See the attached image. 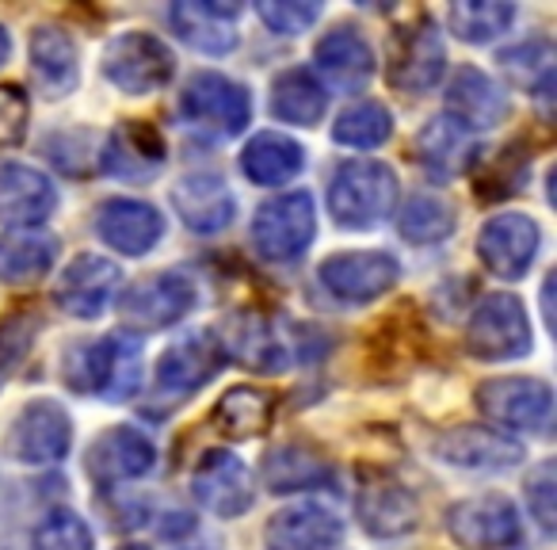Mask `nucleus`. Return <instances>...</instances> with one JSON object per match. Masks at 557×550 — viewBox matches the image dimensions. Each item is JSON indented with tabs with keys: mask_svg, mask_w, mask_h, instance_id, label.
Segmentation results:
<instances>
[{
	"mask_svg": "<svg viewBox=\"0 0 557 550\" xmlns=\"http://www.w3.org/2000/svg\"><path fill=\"white\" fill-rule=\"evenodd\" d=\"M511 115V100L485 70L462 65L447 85V119L470 131H493Z\"/></svg>",
	"mask_w": 557,
	"mask_h": 550,
	"instance_id": "18",
	"label": "nucleus"
},
{
	"mask_svg": "<svg viewBox=\"0 0 557 550\" xmlns=\"http://www.w3.org/2000/svg\"><path fill=\"white\" fill-rule=\"evenodd\" d=\"M92 527L70 509H54L32 527V550H92Z\"/></svg>",
	"mask_w": 557,
	"mask_h": 550,
	"instance_id": "40",
	"label": "nucleus"
},
{
	"mask_svg": "<svg viewBox=\"0 0 557 550\" xmlns=\"http://www.w3.org/2000/svg\"><path fill=\"white\" fill-rule=\"evenodd\" d=\"M313 62H318L321 77L341 93H363L374 81V65H379L371 39L359 27H333L329 35H321L313 47Z\"/></svg>",
	"mask_w": 557,
	"mask_h": 550,
	"instance_id": "21",
	"label": "nucleus"
},
{
	"mask_svg": "<svg viewBox=\"0 0 557 550\" xmlns=\"http://www.w3.org/2000/svg\"><path fill=\"white\" fill-rule=\"evenodd\" d=\"M9 58H12V35L0 27V65L9 62Z\"/></svg>",
	"mask_w": 557,
	"mask_h": 550,
	"instance_id": "45",
	"label": "nucleus"
},
{
	"mask_svg": "<svg viewBox=\"0 0 557 550\" xmlns=\"http://www.w3.org/2000/svg\"><path fill=\"white\" fill-rule=\"evenodd\" d=\"M356 516L363 524V531L374 535V539H397V535L417 527L420 504L409 493V486H401V481L371 478L356 493Z\"/></svg>",
	"mask_w": 557,
	"mask_h": 550,
	"instance_id": "26",
	"label": "nucleus"
},
{
	"mask_svg": "<svg viewBox=\"0 0 557 550\" xmlns=\"http://www.w3.org/2000/svg\"><path fill=\"white\" fill-rule=\"evenodd\" d=\"M157 466V448L146 432L131 425H115L103 436H96L88 448V474L96 481H134L146 478Z\"/></svg>",
	"mask_w": 557,
	"mask_h": 550,
	"instance_id": "24",
	"label": "nucleus"
},
{
	"mask_svg": "<svg viewBox=\"0 0 557 550\" xmlns=\"http://www.w3.org/2000/svg\"><path fill=\"white\" fill-rule=\"evenodd\" d=\"M344 539V520L333 509L310 501L290 504L275 512L263 527V547L268 550H333Z\"/></svg>",
	"mask_w": 557,
	"mask_h": 550,
	"instance_id": "22",
	"label": "nucleus"
},
{
	"mask_svg": "<svg viewBox=\"0 0 557 550\" xmlns=\"http://www.w3.org/2000/svg\"><path fill=\"white\" fill-rule=\"evenodd\" d=\"M466 352L478 359H519L531 352V318L516 295H488L466 321Z\"/></svg>",
	"mask_w": 557,
	"mask_h": 550,
	"instance_id": "8",
	"label": "nucleus"
},
{
	"mask_svg": "<svg viewBox=\"0 0 557 550\" xmlns=\"http://www.w3.org/2000/svg\"><path fill=\"white\" fill-rule=\"evenodd\" d=\"M225 356H233L237 364H245L248 371H287L290 352L283 344V337L275 333L268 318L260 314H240V318L230 321V329L222 333Z\"/></svg>",
	"mask_w": 557,
	"mask_h": 550,
	"instance_id": "29",
	"label": "nucleus"
},
{
	"mask_svg": "<svg viewBox=\"0 0 557 550\" xmlns=\"http://www.w3.org/2000/svg\"><path fill=\"white\" fill-rule=\"evenodd\" d=\"M96 233L103 245H111L123 256H146L157 241L164 237V218L153 203L131 199V195H115L103 199L96 210Z\"/></svg>",
	"mask_w": 557,
	"mask_h": 550,
	"instance_id": "19",
	"label": "nucleus"
},
{
	"mask_svg": "<svg viewBox=\"0 0 557 550\" xmlns=\"http://www.w3.org/2000/svg\"><path fill=\"white\" fill-rule=\"evenodd\" d=\"M500 70L508 73L511 85L546 100L554 88V47L546 39H527L519 47H508L500 50Z\"/></svg>",
	"mask_w": 557,
	"mask_h": 550,
	"instance_id": "39",
	"label": "nucleus"
},
{
	"mask_svg": "<svg viewBox=\"0 0 557 550\" xmlns=\"http://www.w3.org/2000/svg\"><path fill=\"white\" fill-rule=\"evenodd\" d=\"M329 108V93L313 70H287L278 73L275 85H271V115L278 123H290V126H313Z\"/></svg>",
	"mask_w": 557,
	"mask_h": 550,
	"instance_id": "32",
	"label": "nucleus"
},
{
	"mask_svg": "<svg viewBox=\"0 0 557 550\" xmlns=\"http://www.w3.org/2000/svg\"><path fill=\"white\" fill-rule=\"evenodd\" d=\"M119 283H123V271L115 260L100 253H81L65 264V271L54 283V303L62 306L70 318L96 321L119 295Z\"/></svg>",
	"mask_w": 557,
	"mask_h": 550,
	"instance_id": "13",
	"label": "nucleus"
},
{
	"mask_svg": "<svg viewBox=\"0 0 557 550\" xmlns=\"http://www.w3.org/2000/svg\"><path fill=\"white\" fill-rule=\"evenodd\" d=\"M263 481L271 493H302L329 481V463L302 443H283L263 459Z\"/></svg>",
	"mask_w": 557,
	"mask_h": 550,
	"instance_id": "33",
	"label": "nucleus"
},
{
	"mask_svg": "<svg viewBox=\"0 0 557 550\" xmlns=\"http://www.w3.org/2000/svg\"><path fill=\"white\" fill-rule=\"evenodd\" d=\"M450 32L462 42H493L516 24V4H504V0H466V4H455L447 12Z\"/></svg>",
	"mask_w": 557,
	"mask_h": 550,
	"instance_id": "37",
	"label": "nucleus"
},
{
	"mask_svg": "<svg viewBox=\"0 0 557 550\" xmlns=\"http://www.w3.org/2000/svg\"><path fill=\"white\" fill-rule=\"evenodd\" d=\"M73 448V417L54 398H32L24 410L12 417L4 451L12 463L24 466H54Z\"/></svg>",
	"mask_w": 557,
	"mask_h": 550,
	"instance_id": "5",
	"label": "nucleus"
},
{
	"mask_svg": "<svg viewBox=\"0 0 557 550\" xmlns=\"http://www.w3.org/2000/svg\"><path fill=\"white\" fill-rule=\"evenodd\" d=\"M256 16L271 27L275 35H302L318 24L321 4H298V0H260Z\"/></svg>",
	"mask_w": 557,
	"mask_h": 550,
	"instance_id": "41",
	"label": "nucleus"
},
{
	"mask_svg": "<svg viewBox=\"0 0 557 550\" xmlns=\"http://www.w3.org/2000/svg\"><path fill=\"white\" fill-rule=\"evenodd\" d=\"M58 210V187L47 172L24 161L0 164V225L39 230Z\"/></svg>",
	"mask_w": 557,
	"mask_h": 550,
	"instance_id": "17",
	"label": "nucleus"
},
{
	"mask_svg": "<svg viewBox=\"0 0 557 550\" xmlns=\"http://www.w3.org/2000/svg\"><path fill=\"white\" fill-rule=\"evenodd\" d=\"M447 531L462 550H516L523 542V520L504 493H478L447 512Z\"/></svg>",
	"mask_w": 557,
	"mask_h": 550,
	"instance_id": "9",
	"label": "nucleus"
},
{
	"mask_svg": "<svg viewBox=\"0 0 557 550\" xmlns=\"http://www.w3.org/2000/svg\"><path fill=\"white\" fill-rule=\"evenodd\" d=\"M27 131V100L20 88H0V149L16 146Z\"/></svg>",
	"mask_w": 557,
	"mask_h": 550,
	"instance_id": "43",
	"label": "nucleus"
},
{
	"mask_svg": "<svg viewBox=\"0 0 557 550\" xmlns=\"http://www.w3.org/2000/svg\"><path fill=\"white\" fill-rule=\"evenodd\" d=\"M318 280L333 298L363 306L397 288L401 264H397L394 253H382V248H351V253L325 256L318 268Z\"/></svg>",
	"mask_w": 557,
	"mask_h": 550,
	"instance_id": "7",
	"label": "nucleus"
},
{
	"mask_svg": "<svg viewBox=\"0 0 557 550\" xmlns=\"http://www.w3.org/2000/svg\"><path fill=\"white\" fill-rule=\"evenodd\" d=\"M58 237L50 230H9L0 237V280L12 288L42 280L50 268L58 264Z\"/></svg>",
	"mask_w": 557,
	"mask_h": 550,
	"instance_id": "31",
	"label": "nucleus"
},
{
	"mask_svg": "<svg viewBox=\"0 0 557 550\" xmlns=\"http://www.w3.org/2000/svg\"><path fill=\"white\" fill-rule=\"evenodd\" d=\"M443 70H447V47L440 39V27L432 20H420L409 32L397 39V54H394V70L389 81L405 93H432L440 85Z\"/></svg>",
	"mask_w": 557,
	"mask_h": 550,
	"instance_id": "25",
	"label": "nucleus"
},
{
	"mask_svg": "<svg viewBox=\"0 0 557 550\" xmlns=\"http://www.w3.org/2000/svg\"><path fill=\"white\" fill-rule=\"evenodd\" d=\"M180 111L191 126L214 138H233L252 123V96L225 73H195L180 93Z\"/></svg>",
	"mask_w": 557,
	"mask_h": 550,
	"instance_id": "6",
	"label": "nucleus"
},
{
	"mask_svg": "<svg viewBox=\"0 0 557 550\" xmlns=\"http://www.w3.org/2000/svg\"><path fill=\"white\" fill-rule=\"evenodd\" d=\"M100 169L115 180L149 184L164 169V138L149 123H119L100 149Z\"/></svg>",
	"mask_w": 557,
	"mask_h": 550,
	"instance_id": "20",
	"label": "nucleus"
},
{
	"mask_svg": "<svg viewBox=\"0 0 557 550\" xmlns=\"http://www.w3.org/2000/svg\"><path fill=\"white\" fill-rule=\"evenodd\" d=\"M191 497L222 520H237L252 509V470L225 448H210L191 470Z\"/></svg>",
	"mask_w": 557,
	"mask_h": 550,
	"instance_id": "14",
	"label": "nucleus"
},
{
	"mask_svg": "<svg viewBox=\"0 0 557 550\" xmlns=\"http://www.w3.org/2000/svg\"><path fill=\"white\" fill-rule=\"evenodd\" d=\"M318 237V203L310 192H283L252 218V248L268 264H290Z\"/></svg>",
	"mask_w": 557,
	"mask_h": 550,
	"instance_id": "3",
	"label": "nucleus"
},
{
	"mask_svg": "<svg viewBox=\"0 0 557 550\" xmlns=\"http://www.w3.org/2000/svg\"><path fill=\"white\" fill-rule=\"evenodd\" d=\"M466 146H470V134L458 123H450L447 115L432 119L424 131L417 134V161L424 164L435 176H455L466 169Z\"/></svg>",
	"mask_w": 557,
	"mask_h": 550,
	"instance_id": "35",
	"label": "nucleus"
},
{
	"mask_svg": "<svg viewBox=\"0 0 557 550\" xmlns=\"http://www.w3.org/2000/svg\"><path fill=\"white\" fill-rule=\"evenodd\" d=\"M199 303V291L187 276L180 271H157L149 280H138L123 291L119 298V314L131 329L153 333V329H169L184 321Z\"/></svg>",
	"mask_w": 557,
	"mask_h": 550,
	"instance_id": "11",
	"label": "nucleus"
},
{
	"mask_svg": "<svg viewBox=\"0 0 557 550\" xmlns=\"http://www.w3.org/2000/svg\"><path fill=\"white\" fill-rule=\"evenodd\" d=\"M394 134V115H389L386 103L379 100H359L351 108H344L336 115L333 138L348 149H379Z\"/></svg>",
	"mask_w": 557,
	"mask_h": 550,
	"instance_id": "38",
	"label": "nucleus"
},
{
	"mask_svg": "<svg viewBox=\"0 0 557 550\" xmlns=\"http://www.w3.org/2000/svg\"><path fill=\"white\" fill-rule=\"evenodd\" d=\"M172 207L191 233H222L237 215V199L218 172H187L184 180H176Z\"/></svg>",
	"mask_w": 557,
	"mask_h": 550,
	"instance_id": "23",
	"label": "nucleus"
},
{
	"mask_svg": "<svg viewBox=\"0 0 557 550\" xmlns=\"http://www.w3.org/2000/svg\"><path fill=\"white\" fill-rule=\"evenodd\" d=\"M458 218L443 195H412L409 203L397 215V233H401L409 245H440L455 233Z\"/></svg>",
	"mask_w": 557,
	"mask_h": 550,
	"instance_id": "34",
	"label": "nucleus"
},
{
	"mask_svg": "<svg viewBox=\"0 0 557 550\" xmlns=\"http://www.w3.org/2000/svg\"><path fill=\"white\" fill-rule=\"evenodd\" d=\"M100 70L119 93L126 96H149L164 88L176 73V54L169 42H161L149 32H123L103 47Z\"/></svg>",
	"mask_w": 557,
	"mask_h": 550,
	"instance_id": "4",
	"label": "nucleus"
},
{
	"mask_svg": "<svg viewBox=\"0 0 557 550\" xmlns=\"http://www.w3.org/2000/svg\"><path fill=\"white\" fill-rule=\"evenodd\" d=\"M435 459L455 470H470V474H500L511 466L523 463V448L516 440H508L496 428H481V425H458L447 432L435 436L432 443Z\"/></svg>",
	"mask_w": 557,
	"mask_h": 550,
	"instance_id": "16",
	"label": "nucleus"
},
{
	"mask_svg": "<svg viewBox=\"0 0 557 550\" xmlns=\"http://www.w3.org/2000/svg\"><path fill=\"white\" fill-rule=\"evenodd\" d=\"M397 207V172L386 161L356 157L333 172L329 184V210L344 230H374Z\"/></svg>",
	"mask_w": 557,
	"mask_h": 550,
	"instance_id": "2",
	"label": "nucleus"
},
{
	"mask_svg": "<svg viewBox=\"0 0 557 550\" xmlns=\"http://www.w3.org/2000/svg\"><path fill=\"white\" fill-rule=\"evenodd\" d=\"M119 550H146V547H138V542H131V547H119Z\"/></svg>",
	"mask_w": 557,
	"mask_h": 550,
	"instance_id": "46",
	"label": "nucleus"
},
{
	"mask_svg": "<svg viewBox=\"0 0 557 550\" xmlns=\"http://www.w3.org/2000/svg\"><path fill=\"white\" fill-rule=\"evenodd\" d=\"M32 70H35V81H39L42 96H50V100L70 96L81 81V50H77V42H73V35L54 24L35 27Z\"/></svg>",
	"mask_w": 557,
	"mask_h": 550,
	"instance_id": "28",
	"label": "nucleus"
},
{
	"mask_svg": "<svg viewBox=\"0 0 557 550\" xmlns=\"http://www.w3.org/2000/svg\"><path fill=\"white\" fill-rule=\"evenodd\" d=\"M271 417H275V402H271V394L252 390V387H233L214 410L218 428H222L225 436H233V440L260 436L263 428L271 425Z\"/></svg>",
	"mask_w": 557,
	"mask_h": 550,
	"instance_id": "36",
	"label": "nucleus"
},
{
	"mask_svg": "<svg viewBox=\"0 0 557 550\" xmlns=\"http://www.w3.org/2000/svg\"><path fill=\"white\" fill-rule=\"evenodd\" d=\"M237 4H207V0H184L172 4V32L199 54H230L237 47Z\"/></svg>",
	"mask_w": 557,
	"mask_h": 550,
	"instance_id": "27",
	"label": "nucleus"
},
{
	"mask_svg": "<svg viewBox=\"0 0 557 550\" xmlns=\"http://www.w3.org/2000/svg\"><path fill=\"white\" fill-rule=\"evenodd\" d=\"M225 344L214 329H195V333L172 341L157 359V387L169 394H195L210 379H218L225 367Z\"/></svg>",
	"mask_w": 557,
	"mask_h": 550,
	"instance_id": "15",
	"label": "nucleus"
},
{
	"mask_svg": "<svg viewBox=\"0 0 557 550\" xmlns=\"http://www.w3.org/2000/svg\"><path fill=\"white\" fill-rule=\"evenodd\" d=\"M65 387L77 394H100L108 402H126L141 387V341L111 333L100 341L65 352Z\"/></svg>",
	"mask_w": 557,
	"mask_h": 550,
	"instance_id": "1",
	"label": "nucleus"
},
{
	"mask_svg": "<svg viewBox=\"0 0 557 550\" xmlns=\"http://www.w3.org/2000/svg\"><path fill=\"white\" fill-rule=\"evenodd\" d=\"M542 245V230L523 210H500L478 233V256L496 280H523Z\"/></svg>",
	"mask_w": 557,
	"mask_h": 550,
	"instance_id": "12",
	"label": "nucleus"
},
{
	"mask_svg": "<svg viewBox=\"0 0 557 550\" xmlns=\"http://www.w3.org/2000/svg\"><path fill=\"white\" fill-rule=\"evenodd\" d=\"M306 149L295 138L278 131H260L248 138V146L240 149V172L260 187H278L302 172Z\"/></svg>",
	"mask_w": 557,
	"mask_h": 550,
	"instance_id": "30",
	"label": "nucleus"
},
{
	"mask_svg": "<svg viewBox=\"0 0 557 550\" xmlns=\"http://www.w3.org/2000/svg\"><path fill=\"white\" fill-rule=\"evenodd\" d=\"M554 497H557V478H554V463H539L531 474H527V509L539 520L542 531H554Z\"/></svg>",
	"mask_w": 557,
	"mask_h": 550,
	"instance_id": "42",
	"label": "nucleus"
},
{
	"mask_svg": "<svg viewBox=\"0 0 557 550\" xmlns=\"http://www.w3.org/2000/svg\"><path fill=\"white\" fill-rule=\"evenodd\" d=\"M32 333H35L32 318H12L0 326V371H12V364H16L27 352V344H32Z\"/></svg>",
	"mask_w": 557,
	"mask_h": 550,
	"instance_id": "44",
	"label": "nucleus"
},
{
	"mask_svg": "<svg viewBox=\"0 0 557 550\" xmlns=\"http://www.w3.org/2000/svg\"><path fill=\"white\" fill-rule=\"evenodd\" d=\"M478 405L493 425L516 432H546L554 417V390L531 375H504L478 387Z\"/></svg>",
	"mask_w": 557,
	"mask_h": 550,
	"instance_id": "10",
	"label": "nucleus"
}]
</instances>
